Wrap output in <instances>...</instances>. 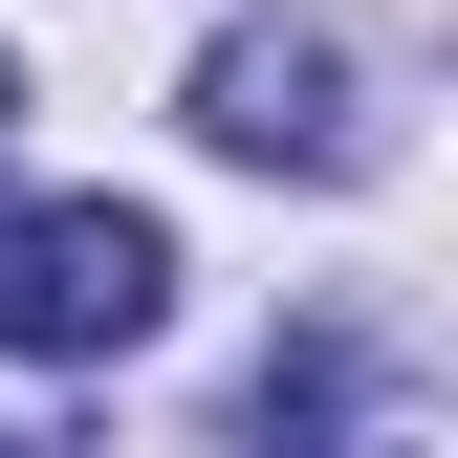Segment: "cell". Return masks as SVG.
Masks as SVG:
<instances>
[{"label": "cell", "mask_w": 458, "mask_h": 458, "mask_svg": "<svg viewBox=\"0 0 458 458\" xmlns=\"http://www.w3.org/2000/svg\"><path fill=\"white\" fill-rule=\"evenodd\" d=\"M0 131H22V66H0Z\"/></svg>", "instance_id": "5"}, {"label": "cell", "mask_w": 458, "mask_h": 458, "mask_svg": "<svg viewBox=\"0 0 458 458\" xmlns=\"http://www.w3.org/2000/svg\"><path fill=\"white\" fill-rule=\"evenodd\" d=\"M241 458H415V371L371 327H284L262 393H241Z\"/></svg>", "instance_id": "3"}, {"label": "cell", "mask_w": 458, "mask_h": 458, "mask_svg": "<svg viewBox=\"0 0 458 458\" xmlns=\"http://www.w3.org/2000/svg\"><path fill=\"white\" fill-rule=\"evenodd\" d=\"M197 153H241V175H350V153H371L350 44H327V22H218L197 44Z\"/></svg>", "instance_id": "2"}, {"label": "cell", "mask_w": 458, "mask_h": 458, "mask_svg": "<svg viewBox=\"0 0 458 458\" xmlns=\"http://www.w3.org/2000/svg\"><path fill=\"white\" fill-rule=\"evenodd\" d=\"M0 458H88V437H66V415H0Z\"/></svg>", "instance_id": "4"}, {"label": "cell", "mask_w": 458, "mask_h": 458, "mask_svg": "<svg viewBox=\"0 0 458 458\" xmlns=\"http://www.w3.org/2000/svg\"><path fill=\"white\" fill-rule=\"evenodd\" d=\"M175 327V218L153 197H0V350L22 371H109Z\"/></svg>", "instance_id": "1"}]
</instances>
